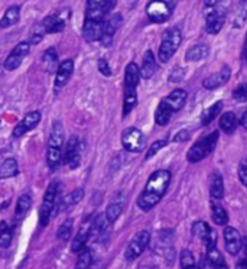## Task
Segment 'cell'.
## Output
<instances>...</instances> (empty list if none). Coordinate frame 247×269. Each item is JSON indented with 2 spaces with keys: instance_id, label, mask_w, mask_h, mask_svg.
<instances>
[{
  "instance_id": "cell-55",
  "label": "cell",
  "mask_w": 247,
  "mask_h": 269,
  "mask_svg": "<svg viewBox=\"0 0 247 269\" xmlns=\"http://www.w3.org/2000/svg\"><path fill=\"white\" fill-rule=\"evenodd\" d=\"M152 269H158V268H152Z\"/></svg>"
},
{
  "instance_id": "cell-13",
  "label": "cell",
  "mask_w": 247,
  "mask_h": 269,
  "mask_svg": "<svg viewBox=\"0 0 247 269\" xmlns=\"http://www.w3.org/2000/svg\"><path fill=\"white\" fill-rule=\"evenodd\" d=\"M124 204H126V197H124L123 192H117L116 195H113V198H111L107 208H106V218L109 220L110 224L116 223L117 218L120 217Z\"/></svg>"
},
{
  "instance_id": "cell-19",
  "label": "cell",
  "mask_w": 247,
  "mask_h": 269,
  "mask_svg": "<svg viewBox=\"0 0 247 269\" xmlns=\"http://www.w3.org/2000/svg\"><path fill=\"white\" fill-rule=\"evenodd\" d=\"M139 81H140V70L135 63H130L124 71V90H136Z\"/></svg>"
},
{
  "instance_id": "cell-49",
  "label": "cell",
  "mask_w": 247,
  "mask_h": 269,
  "mask_svg": "<svg viewBox=\"0 0 247 269\" xmlns=\"http://www.w3.org/2000/svg\"><path fill=\"white\" fill-rule=\"evenodd\" d=\"M189 139V132L188 130H181V132H178L176 133V136L173 138V141L175 142H185Z\"/></svg>"
},
{
  "instance_id": "cell-16",
  "label": "cell",
  "mask_w": 247,
  "mask_h": 269,
  "mask_svg": "<svg viewBox=\"0 0 247 269\" xmlns=\"http://www.w3.org/2000/svg\"><path fill=\"white\" fill-rule=\"evenodd\" d=\"M224 243L230 255H237L241 249V236L234 227H225L224 230Z\"/></svg>"
},
{
  "instance_id": "cell-21",
  "label": "cell",
  "mask_w": 247,
  "mask_h": 269,
  "mask_svg": "<svg viewBox=\"0 0 247 269\" xmlns=\"http://www.w3.org/2000/svg\"><path fill=\"white\" fill-rule=\"evenodd\" d=\"M156 73V60L152 51H146L145 57H143V63H142V68H140V77L149 78L153 77V74Z\"/></svg>"
},
{
  "instance_id": "cell-22",
  "label": "cell",
  "mask_w": 247,
  "mask_h": 269,
  "mask_svg": "<svg viewBox=\"0 0 247 269\" xmlns=\"http://www.w3.org/2000/svg\"><path fill=\"white\" fill-rule=\"evenodd\" d=\"M19 18H21V8L19 6L15 5V6L8 8L3 18L0 19V29H6V28L16 25L19 22Z\"/></svg>"
},
{
  "instance_id": "cell-45",
  "label": "cell",
  "mask_w": 247,
  "mask_h": 269,
  "mask_svg": "<svg viewBox=\"0 0 247 269\" xmlns=\"http://www.w3.org/2000/svg\"><path fill=\"white\" fill-rule=\"evenodd\" d=\"M166 143H168V142H166V141H158V142H155V143H153V145H152V146L149 148L148 154H146V158H145V159H150V158H152L153 155L158 154V152L161 151V149H162V148H163V146H166Z\"/></svg>"
},
{
  "instance_id": "cell-50",
  "label": "cell",
  "mask_w": 247,
  "mask_h": 269,
  "mask_svg": "<svg viewBox=\"0 0 247 269\" xmlns=\"http://www.w3.org/2000/svg\"><path fill=\"white\" fill-rule=\"evenodd\" d=\"M235 269H247V255L238 263H237V266H235Z\"/></svg>"
},
{
  "instance_id": "cell-29",
  "label": "cell",
  "mask_w": 247,
  "mask_h": 269,
  "mask_svg": "<svg viewBox=\"0 0 247 269\" xmlns=\"http://www.w3.org/2000/svg\"><path fill=\"white\" fill-rule=\"evenodd\" d=\"M210 192L212 198H217L220 200L224 197V184H222L221 175L218 172H214L212 177H211V184H210Z\"/></svg>"
},
{
  "instance_id": "cell-38",
  "label": "cell",
  "mask_w": 247,
  "mask_h": 269,
  "mask_svg": "<svg viewBox=\"0 0 247 269\" xmlns=\"http://www.w3.org/2000/svg\"><path fill=\"white\" fill-rule=\"evenodd\" d=\"M73 226H74V220L73 218H65L61 223V226L58 227V231H57L58 239H61L64 242L70 240L71 233H73Z\"/></svg>"
},
{
  "instance_id": "cell-11",
  "label": "cell",
  "mask_w": 247,
  "mask_h": 269,
  "mask_svg": "<svg viewBox=\"0 0 247 269\" xmlns=\"http://www.w3.org/2000/svg\"><path fill=\"white\" fill-rule=\"evenodd\" d=\"M122 15L120 13H116L113 15L109 21H106V25H104V31H103V35H101V45L103 47H110L111 42H113V38L116 35V32L119 31V28L122 26Z\"/></svg>"
},
{
  "instance_id": "cell-33",
  "label": "cell",
  "mask_w": 247,
  "mask_h": 269,
  "mask_svg": "<svg viewBox=\"0 0 247 269\" xmlns=\"http://www.w3.org/2000/svg\"><path fill=\"white\" fill-rule=\"evenodd\" d=\"M211 217L214 220V223L218 224V226H224V224H227V221H228L227 211L222 208L221 205L217 204V203H212V204H211Z\"/></svg>"
},
{
  "instance_id": "cell-39",
  "label": "cell",
  "mask_w": 247,
  "mask_h": 269,
  "mask_svg": "<svg viewBox=\"0 0 247 269\" xmlns=\"http://www.w3.org/2000/svg\"><path fill=\"white\" fill-rule=\"evenodd\" d=\"M78 259H77V263H75V269H88L91 266V262H93V255H91V250L84 247L81 252H78Z\"/></svg>"
},
{
  "instance_id": "cell-54",
  "label": "cell",
  "mask_w": 247,
  "mask_h": 269,
  "mask_svg": "<svg viewBox=\"0 0 247 269\" xmlns=\"http://www.w3.org/2000/svg\"><path fill=\"white\" fill-rule=\"evenodd\" d=\"M241 246H243V249H244V253L247 255V237L241 239Z\"/></svg>"
},
{
  "instance_id": "cell-8",
  "label": "cell",
  "mask_w": 247,
  "mask_h": 269,
  "mask_svg": "<svg viewBox=\"0 0 247 269\" xmlns=\"http://www.w3.org/2000/svg\"><path fill=\"white\" fill-rule=\"evenodd\" d=\"M29 50H31V44L29 42H19L15 48L12 50V52L9 54V57L6 58L5 61V68L8 71H15L18 70L24 58L29 54Z\"/></svg>"
},
{
  "instance_id": "cell-7",
  "label": "cell",
  "mask_w": 247,
  "mask_h": 269,
  "mask_svg": "<svg viewBox=\"0 0 247 269\" xmlns=\"http://www.w3.org/2000/svg\"><path fill=\"white\" fill-rule=\"evenodd\" d=\"M149 242H150V233L148 230L139 231L136 236L130 240V243L127 246L126 252H124L126 260L133 262L135 259H137L143 253V250L148 247Z\"/></svg>"
},
{
  "instance_id": "cell-36",
  "label": "cell",
  "mask_w": 247,
  "mask_h": 269,
  "mask_svg": "<svg viewBox=\"0 0 247 269\" xmlns=\"http://www.w3.org/2000/svg\"><path fill=\"white\" fill-rule=\"evenodd\" d=\"M12 229L8 226L6 221H2L0 223V247L2 249H8L12 244Z\"/></svg>"
},
{
  "instance_id": "cell-46",
  "label": "cell",
  "mask_w": 247,
  "mask_h": 269,
  "mask_svg": "<svg viewBox=\"0 0 247 269\" xmlns=\"http://www.w3.org/2000/svg\"><path fill=\"white\" fill-rule=\"evenodd\" d=\"M238 178L241 181V184L247 187V159H243L240 162V167H238Z\"/></svg>"
},
{
  "instance_id": "cell-41",
  "label": "cell",
  "mask_w": 247,
  "mask_h": 269,
  "mask_svg": "<svg viewBox=\"0 0 247 269\" xmlns=\"http://www.w3.org/2000/svg\"><path fill=\"white\" fill-rule=\"evenodd\" d=\"M221 109H222L221 102H217L215 104H212L210 109L205 110L204 115H202V125H210L211 122L218 116V113L221 112Z\"/></svg>"
},
{
  "instance_id": "cell-52",
  "label": "cell",
  "mask_w": 247,
  "mask_h": 269,
  "mask_svg": "<svg viewBox=\"0 0 247 269\" xmlns=\"http://www.w3.org/2000/svg\"><path fill=\"white\" fill-rule=\"evenodd\" d=\"M241 125H243V128L247 130V110L244 112V115H243V117H241Z\"/></svg>"
},
{
  "instance_id": "cell-17",
  "label": "cell",
  "mask_w": 247,
  "mask_h": 269,
  "mask_svg": "<svg viewBox=\"0 0 247 269\" xmlns=\"http://www.w3.org/2000/svg\"><path fill=\"white\" fill-rule=\"evenodd\" d=\"M74 73V63L71 60H65L62 61L61 65L57 70V77H55V89H62L73 76Z\"/></svg>"
},
{
  "instance_id": "cell-30",
  "label": "cell",
  "mask_w": 247,
  "mask_h": 269,
  "mask_svg": "<svg viewBox=\"0 0 247 269\" xmlns=\"http://www.w3.org/2000/svg\"><path fill=\"white\" fill-rule=\"evenodd\" d=\"M42 61L45 64V68L48 73H54L55 70H58V54L55 48H50L44 52Z\"/></svg>"
},
{
  "instance_id": "cell-51",
  "label": "cell",
  "mask_w": 247,
  "mask_h": 269,
  "mask_svg": "<svg viewBox=\"0 0 247 269\" xmlns=\"http://www.w3.org/2000/svg\"><path fill=\"white\" fill-rule=\"evenodd\" d=\"M218 2H220V0H204V5H205L207 8H215V6L218 5Z\"/></svg>"
},
{
  "instance_id": "cell-24",
  "label": "cell",
  "mask_w": 247,
  "mask_h": 269,
  "mask_svg": "<svg viewBox=\"0 0 247 269\" xmlns=\"http://www.w3.org/2000/svg\"><path fill=\"white\" fill-rule=\"evenodd\" d=\"M208 52H210L208 45H205V44H198V45H194L192 48H189V50L186 51L185 60L188 63H197V61L204 60V58L208 55Z\"/></svg>"
},
{
  "instance_id": "cell-47",
  "label": "cell",
  "mask_w": 247,
  "mask_h": 269,
  "mask_svg": "<svg viewBox=\"0 0 247 269\" xmlns=\"http://www.w3.org/2000/svg\"><path fill=\"white\" fill-rule=\"evenodd\" d=\"M99 71L104 76V77H110L111 76V70L110 67H109V63L104 60V58H100L99 60Z\"/></svg>"
},
{
  "instance_id": "cell-43",
  "label": "cell",
  "mask_w": 247,
  "mask_h": 269,
  "mask_svg": "<svg viewBox=\"0 0 247 269\" xmlns=\"http://www.w3.org/2000/svg\"><path fill=\"white\" fill-rule=\"evenodd\" d=\"M58 188H60V184L57 181H52L50 184V187L47 188V192L44 195V201H48V203H57V197H58Z\"/></svg>"
},
{
  "instance_id": "cell-27",
  "label": "cell",
  "mask_w": 247,
  "mask_h": 269,
  "mask_svg": "<svg viewBox=\"0 0 247 269\" xmlns=\"http://www.w3.org/2000/svg\"><path fill=\"white\" fill-rule=\"evenodd\" d=\"M172 110L171 107L165 103V100H162L156 109V113H155V122L159 125V126H165L169 120H171V116H172Z\"/></svg>"
},
{
  "instance_id": "cell-44",
  "label": "cell",
  "mask_w": 247,
  "mask_h": 269,
  "mask_svg": "<svg viewBox=\"0 0 247 269\" xmlns=\"http://www.w3.org/2000/svg\"><path fill=\"white\" fill-rule=\"evenodd\" d=\"M233 99L235 102H246L247 100V84H240L238 87H235L233 91Z\"/></svg>"
},
{
  "instance_id": "cell-9",
  "label": "cell",
  "mask_w": 247,
  "mask_h": 269,
  "mask_svg": "<svg viewBox=\"0 0 247 269\" xmlns=\"http://www.w3.org/2000/svg\"><path fill=\"white\" fill-rule=\"evenodd\" d=\"M81 145L78 138L73 135L70 138V141L67 142V148H65V162L70 167V169H77L81 164V151H80Z\"/></svg>"
},
{
  "instance_id": "cell-4",
  "label": "cell",
  "mask_w": 247,
  "mask_h": 269,
  "mask_svg": "<svg viewBox=\"0 0 247 269\" xmlns=\"http://www.w3.org/2000/svg\"><path fill=\"white\" fill-rule=\"evenodd\" d=\"M117 0H87L86 19L106 21V16L113 11Z\"/></svg>"
},
{
  "instance_id": "cell-14",
  "label": "cell",
  "mask_w": 247,
  "mask_h": 269,
  "mask_svg": "<svg viewBox=\"0 0 247 269\" xmlns=\"http://www.w3.org/2000/svg\"><path fill=\"white\" fill-rule=\"evenodd\" d=\"M104 25L106 21H90L86 19L84 21V26H83V37L87 42H96L101 39L103 31H104Z\"/></svg>"
},
{
  "instance_id": "cell-28",
  "label": "cell",
  "mask_w": 247,
  "mask_h": 269,
  "mask_svg": "<svg viewBox=\"0 0 247 269\" xmlns=\"http://www.w3.org/2000/svg\"><path fill=\"white\" fill-rule=\"evenodd\" d=\"M18 174V162L15 158H8L2 165H0V179L12 178Z\"/></svg>"
},
{
  "instance_id": "cell-42",
  "label": "cell",
  "mask_w": 247,
  "mask_h": 269,
  "mask_svg": "<svg viewBox=\"0 0 247 269\" xmlns=\"http://www.w3.org/2000/svg\"><path fill=\"white\" fill-rule=\"evenodd\" d=\"M181 268L182 269H197V262L189 250H182L181 253Z\"/></svg>"
},
{
  "instance_id": "cell-15",
  "label": "cell",
  "mask_w": 247,
  "mask_h": 269,
  "mask_svg": "<svg viewBox=\"0 0 247 269\" xmlns=\"http://www.w3.org/2000/svg\"><path fill=\"white\" fill-rule=\"evenodd\" d=\"M225 22V11L221 8H215L212 12L207 16V24L205 29L211 35H215L221 31L222 25Z\"/></svg>"
},
{
  "instance_id": "cell-53",
  "label": "cell",
  "mask_w": 247,
  "mask_h": 269,
  "mask_svg": "<svg viewBox=\"0 0 247 269\" xmlns=\"http://www.w3.org/2000/svg\"><path fill=\"white\" fill-rule=\"evenodd\" d=\"M243 58H244V63L247 64V37H246V44H244V48H243Z\"/></svg>"
},
{
  "instance_id": "cell-18",
  "label": "cell",
  "mask_w": 247,
  "mask_h": 269,
  "mask_svg": "<svg viewBox=\"0 0 247 269\" xmlns=\"http://www.w3.org/2000/svg\"><path fill=\"white\" fill-rule=\"evenodd\" d=\"M230 74H231L230 67L224 65L220 73H217V74H214V76H210V77L205 78V80L202 81V86L207 90L218 89V87H221V86H224V84L228 81Z\"/></svg>"
},
{
  "instance_id": "cell-5",
  "label": "cell",
  "mask_w": 247,
  "mask_h": 269,
  "mask_svg": "<svg viewBox=\"0 0 247 269\" xmlns=\"http://www.w3.org/2000/svg\"><path fill=\"white\" fill-rule=\"evenodd\" d=\"M173 6L169 5L166 0H150L146 6V15L155 24H163L166 22L172 15Z\"/></svg>"
},
{
  "instance_id": "cell-40",
  "label": "cell",
  "mask_w": 247,
  "mask_h": 269,
  "mask_svg": "<svg viewBox=\"0 0 247 269\" xmlns=\"http://www.w3.org/2000/svg\"><path fill=\"white\" fill-rule=\"evenodd\" d=\"M84 197V190L83 188H75L74 191L70 192L64 200H62V207H71V205L78 204Z\"/></svg>"
},
{
  "instance_id": "cell-20",
  "label": "cell",
  "mask_w": 247,
  "mask_h": 269,
  "mask_svg": "<svg viewBox=\"0 0 247 269\" xmlns=\"http://www.w3.org/2000/svg\"><path fill=\"white\" fill-rule=\"evenodd\" d=\"M163 100L171 107V110H172L173 113H175V112H179V110L184 107V104H185L186 102V91L182 89L173 90L172 93H171L166 99H163Z\"/></svg>"
},
{
  "instance_id": "cell-32",
  "label": "cell",
  "mask_w": 247,
  "mask_h": 269,
  "mask_svg": "<svg viewBox=\"0 0 247 269\" xmlns=\"http://www.w3.org/2000/svg\"><path fill=\"white\" fill-rule=\"evenodd\" d=\"M247 22V0H240L234 13V28H243Z\"/></svg>"
},
{
  "instance_id": "cell-6",
  "label": "cell",
  "mask_w": 247,
  "mask_h": 269,
  "mask_svg": "<svg viewBox=\"0 0 247 269\" xmlns=\"http://www.w3.org/2000/svg\"><path fill=\"white\" fill-rule=\"evenodd\" d=\"M122 145L129 152H140L145 149L146 138L145 135L136 128H127L122 133Z\"/></svg>"
},
{
  "instance_id": "cell-48",
  "label": "cell",
  "mask_w": 247,
  "mask_h": 269,
  "mask_svg": "<svg viewBox=\"0 0 247 269\" xmlns=\"http://www.w3.org/2000/svg\"><path fill=\"white\" fill-rule=\"evenodd\" d=\"M182 78H184V70H182V68H175L172 73H171V76H169V81L178 83V81H181Z\"/></svg>"
},
{
  "instance_id": "cell-26",
  "label": "cell",
  "mask_w": 247,
  "mask_h": 269,
  "mask_svg": "<svg viewBox=\"0 0 247 269\" xmlns=\"http://www.w3.org/2000/svg\"><path fill=\"white\" fill-rule=\"evenodd\" d=\"M207 260H208V263L212 269H228L224 257L217 247L207 249Z\"/></svg>"
},
{
  "instance_id": "cell-12",
  "label": "cell",
  "mask_w": 247,
  "mask_h": 269,
  "mask_svg": "<svg viewBox=\"0 0 247 269\" xmlns=\"http://www.w3.org/2000/svg\"><path fill=\"white\" fill-rule=\"evenodd\" d=\"M192 233L197 236L198 239H201V240L205 243L207 249L215 247L217 236H215V233L212 231V229H211L205 221H197V223H194V226H192Z\"/></svg>"
},
{
  "instance_id": "cell-1",
  "label": "cell",
  "mask_w": 247,
  "mask_h": 269,
  "mask_svg": "<svg viewBox=\"0 0 247 269\" xmlns=\"http://www.w3.org/2000/svg\"><path fill=\"white\" fill-rule=\"evenodd\" d=\"M171 181V172L166 169H159L156 172H153L149 177L146 187L143 192L139 195L137 198V205L143 210V211H149L152 210L155 205L161 201L163 194L168 190Z\"/></svg>"
},
{
  "instance_id": "cell-35",
  "label": "cell",
  "mask_w": 247,
  "mask_h": 269,
  "mask_svg": "<svg viewBox=\"0 0 247 269\" xmlns=\"http://www.w3.org/2000/svg\"><path fill=\"white\" fill-rule=\"evenodd\" d=\"M137 103L136 90H124V102H123V116H127Z\"/></svg>"
},
{
  "instance_id": "cell-10",
  "label": "cell",
  "mask_w": 247,
  "mask_h": 269,
  "mask_svg": "<svg viewBox=\"0 0 247 269\" xmlns=\"http://www.w3.org/2000/svg\"><path fill=\"white\" fill-rule=\"evenodd\" d=\"M41 122V113L35 110V112H29L24 116V119L15 126L13 129V136L15 138H21L25 133L31 132L32 129H35L38 126V123Z\"/></svg>"
},
{
  "instance_id": "cell-25",
  "label": "cell",
  "mask_w": 247,
  "mask_h": 269,
  "mask_svg": "<svg viewBox=\"0 0 247 269\" xmlns=\"http://www.w3.org/2000/svg\"><path fill=\"white\" fill-rule=\"evenodd\" d=\"M42 26L45 29V34H57L65 29V21L60 16H48L44 19Z\"/></svg>"
},
{
  "instance_id": "cell-37",
  "label": "cell",
  "mask_w": 247,
  "mask_h": 269,
  "mask_svg": "<svg viewBox=\"0 0 247 269\" xmlns=\"http://www.w3.org/2000/svg\"><path fill=\"white\" fill-rule=\"evenodd\" d=\"M54 205H55L54 203L42 201V205H41V208H39V224H41V227L48 226L51 214H52V210H54Z\"/></svg>"
},
{
  "instance_id": "cell-34",
  "label": "cell",
  "mask_w": 247,
  "mask_h": 269,
  "mask_svg": "<svg viewBox=\"0 0 247 269\" xmlns=\"http://www.w3.org/2000/svg\"><path fill=\"white\" fill-rule=\"evenodd\" d=\"M31 207H32V197L29 194L21 195L19 200H18V204H16V211H15L16 217H24L26 213L31 210Z\"/></svg>"
},
{
  "instance_id": "cell-31",
  "label": "cell",
  "mask_w": 247,
  "mask_h": 269,
  "mask_svg": "<svg viewBox=\"0 0 247 269\" xmlns=\"http://www.w3.org/2000/svg\"><path fill=\"white\" fill-rule=\"evenodd\" d=\"M220 128L225 133H233L237 128V119L233 112H225L220 117Z\"/></svg>"
},
{
  "instance_id": "cell-23",
  "label": "cell",
  "mask_w": 247,
  "mask_h": 269,
  "mask_svg": "<svg viewBox=\"0 0 247 269\" xmlns=\"http://www.w3.org/2000/svg\"><path fill=\"white\" fill-rule=\"evenodd\" d=\"M90 229H91V223H90V224H84L83 229L77 233L75 239L73 240V244H71V250H73L74 253L81 252V250L86 247L87 242H88V239H90Z\"/></svg>"
},
{
  "instance_id": "cell-3",
  "label": "cell",
  "mask_w": 247,
  "mask_h": 269,
  "mask_svg": "<svg viewBox=\"0 0 247 269\" xmlns=\"http://www.w3.org/2000/svg\"><path fill=\"white\" fill-rule=\"evenodd\" d=\"M217 141H218V132L215 130V132H211L210 135H207L205 138L195 142L194 146L186 154L188 161L189 162H199L204 158H207L214 151Z\"/></svg>"
},
{
  "instance_id": "cell-2",
  "label": "cell",
  "mask_w": 247,
  "mask_h": 269,
  "mask_svg": "<svg viewBox=\"0 0 247 269\" xmlns=\"http://www.w3.org/2000/svg\"><path fill=\"white\" fill-rule=\"evenodd\" d=\"M182 42V34L178 28H171L169 31H166L162 37L161 47L158 57L161 60V63H168L173 57V54L178 51L179 45Z\"/></svg>"
}]
</instances>
